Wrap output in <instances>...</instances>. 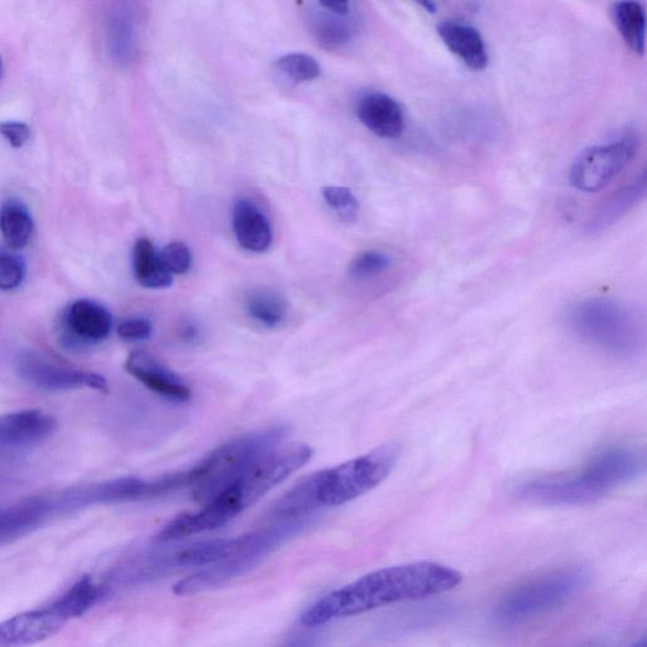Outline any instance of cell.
<instances>
[{
	"label": "cell",
	"mask_w": 647,
	"mask_h": 647,
	"mask_svg": "<svg viewBox=\"0 0 647 647\" xmlns=\"http://www.w3.org/2000/svg\"><path fill=\"white\" fill-rule=\"evenodd\" d=\"M35 223L27 206L17 199H8L0 206V232L12 251L30 243Z\"/></svg>",
	"instance_id": "obj_24"
},
{
	"label": "cell",
	"mask_w": 647,
	"mask_h": 647,
	"mask_svg": "<svg viewBox=\"0 0 647 647\" xmlns=\"http://www.w3.org/2000/svg\"><path fill=\"white\" fill-rule=\"evenodd\" d=\"M276 69L285 78L294 83H308L318 79L321 74L319 62L313 56L305 54H289L276 61Z\"/></svg>",
	"instance_id": "obj_29"
},
{
	"label": "cell",
	"mask_w": 647,
	"mask_h": 647,
	"mask_svg": "<svg viewBox=\"0 0 647 647\" xmlns=\"http://www.w3.org/2000/svg\"><path fill=\"white\" fill-rule=\"evenodd\" d=\"M57 429L54 416L42 410H23L0 416V445L28 447L50 438Z\"/></svg>",
	"instance_id": "obj_15"
},
{
	"label": "cell",
	"mask_w": 647,
	"mask_h": 647,
	"mask_svg": "<svg viewBox=\"0 0 647 647\" xmlns=\"http://www.w3.org/2000/svg\"><path fill=\"white\" fill-rule=\"evenodd\" d=\"M308 444L277 445L258 459L233 486L214 500H218L234 517L251 507L279 486L292 473L299 471L313 457Z\"/></svg>",
	"instance_id": "obj_7"
},
{
	"label": "cell",
	"mask_w": 647,
	"mask_h": 647,
	"mask_svg": "<svg viewBox=\"0 0 647 647\" xmlns=\"http://www.w3.org/2000/svg\"><path fill=\"white\" fill-rule=\"evenodd\" d=\"M647 189V175L646 172H641L634 180L621 189H618L612 195L603 201L598 206L596 212L592 214L591 219L587 224V232L589 234H601L605 232L612 225H615L618 220H621L634 206L640 203L645 198Z\"/></svg>",
	"instance_id": "obj_17"
},
{
	"label": "cell",
	"mask_w": 647,
	"mask_h": 647,
	"mask_svg": "<svg viewBox=\"0 0 647 647\" xmlns=\"http://www.w3.org/2000/svg\"><path fill=\"white\" fill-rule=\"evenodd\" d=\"M392 265L390 256L378 251L359 253L349 265V273L354 279L368 280L385 273Z\"/></svg>",
	"instance_id": "obj_32"
},
{
	"label": "cell",
	"mask_w": 647,
	"mask_h": 647,
	"mask_svg": "<svg viewBox=\"0 0 647 647\" xmlns=\"http://www.w3.org/2000/svg\"><path fill=\"white\" fill-rule=\"evenodd\" d=\"M248 314L268 328H276L285 320L287 303L285 297L271 289H256L246 299Z\"/></svg>",
	"instance_id": "obj_27"
},
{
	"label": "cell",
	"mask_w": 647,
	"mask_h": 647,
	"mask_svg": "<svg viewBox=\"0 0 647 647\" xmlns=\"http://www.w3.org/2000/svg\"><path fill=\"white\" fill-rule=\"evenodd\" d=\"M319 4L325 11L339 14V16H347L351 0H319Z\"/></svg>",
	"instance_id": "obj_37"
},
{
	"label": "cell",
	"mask_w": 647,
	"mask_h": 647,
	"mask_svg": "<svg viewBox=\"0 0 647 647\" xmlns=\"http://www.w3.org/2000/svg\"><path fill=\"white\" fill-rule=\"evenodd\" d=\"M117 333L124 340H145L151 337L152 325L146 319H128L119 324Z\"/></svg>",
	"instance_id": "obj_35"
},
{
	"label": "cell",
	"mask_w": 647,
	"mask_h": 647,
	"mask_svg": "<svg viewBox=\"0 0 647 647\" xmlns=\"http://www.w3.org/2000/svg\"><path fill=\"white\" fill-rule=\"evenodd\" d=\"M357 114L363 126L378 137L394 140L404 132V110L390 95L367 94L359 100Z\"/></svg>",
	"instance_id": "obj_16"
},
{
	"label": "cell",
	"mask_w": 647,
	"mask_h": 647,
	"mask_svg": "<svg viewBox=\"0 0 647 647\" xmlns=\"http://www.w3.org/2000/svg\"><path fill=\"white\" fill-rule=\"evenodd\" d=\"M133 271L138 284L146 289H167L172 285V275L162 265L150 239L141 238L134 244Z\"/></svg>",
	"instance_id": "obj_23"
},
{
	"label": "cell",
	"mask_w": 647,
	"mask_h": 647,
	"mask_svg": "<svg viewBox=\"0 0 647 647\" xmlns=\"http://www.w3.org/2000/svg\"><path fill=\"white\" fill-rule=\"evenodd\" d=\"M193 481V471L169 474V476L145 481L136 477H123L110 479V481L95 484L81 492L70 496L71 502L76 505H90V503H117L126 501L146 500L167 495V493L190 487Z\"/></svg>",
	"instance_id": "obj_9"
},
{
	"label": "cell",
	"mask_w": 647,
	"mask_h": 647,
	"mask_svg": "<svg viewBox=\"0 0 647 647\" xmlns=\"http://www.w3.org/2000/svg\"><path fill=\"white\" fill-rule=\"evenodd\" d=\"M0 134L13 148H21L30 140L31 129L23 122H2Z\"/></svg>",
	"instance_id": "obj_36"
},
{
	"label": "cell",
	"mask_w": 647,
	"mask_h": 647,
	"mask_svg": "<svg viewBox=\"0 0 647 647\" xmlns=\"http://www.w3.org/2000/svg\"><path fill=\"white\" fill-rule=\"evenodd\" d=\"M131 18L124 12L115 14L110 23V50L118 62H126L131 56L133 45Z\"/></svg>",
	"instance_id": "obj_30"
},
{
	"label": "cell",
	"mask_w": 647,
	"mask_h": 647,
	"mask_svg": "<svg viewBox=\"0 0 647 647\" xmlns=\"http://www.w3.org/2000/svg\"><path fill=\"white\" fill-rule=\"evenodd\" d=\"M69 622L54 606L27 611L0 623V646H28L45 641Z\"/></svg>",
	"instance_id": "obj_12"
},
{
	"label": "cell",
	"mask_w": 647,
	"mask_h": 647,
	"mask_svg": "<svg viewBox=\"0 0 647 647\" xmlns=\"http://www.w3.org/2000/svg\"><path fill=\"white\" fill-rule=\"evenodd\" d=\"M400 454L399 444H383L361 457L314 474L316 501L324 506H342L366 495L390 476Z\"/></svg>",
	"instance_id": "obj_6"
},
{
	"label": "cell",
	"mask_w": 647,
	"mask_h": 647,
	"mask_svg": "<svg viewBox=\"0 0 647 647\" xmlns=\"http://www.w3.org/2000/svg\"><path fill=\"white\" fill-rule=\"evenodd\" d=\"M323 196L340 220L347 224L356 222L359 215V203L351 190L344 186H327L323 190Z\"/></svg>",
	"instance_id": "obj_31"
},
{
	"label": "cell",
	"mask_w": 647,
	"mask_h": 647,
	"mask_svg": "<svg viewBox=\"0 0 647 647\" xmlns=\"http://www.w3.org/2000/svg\"><path fill=\"white\" fill-rule=\"evenodd\" d=\"M17 373L28 385L45 391H69L88 387L108 392V382L98 373L60 366L35 353L22 354L17 361Z\"/></svg>",
	"instance_id": "obj_11"
},
{
	"label": "cell",
	"mask_w": 647,
	"mask_h": 647,
	"mask_svg": "<svg viewBox=\"0 0 647 647\" xmlns=\"http://www.w3.org/2000/svg\"><path fill=\"white\" fill-rule=\"evenodd\" d=\"M100 596V588L93 579L83 577L67 591L64 596L57 599L52 606L66 618L67 621L80 618L91 610Z\"/></svg>",
	"instance_id": "obj_28"
},
{
	"label": "cell",
	"mask_w": 647,
	"mask_h": 647,
	"mask_svg": "<svg viewBox=\"0 0 647 647\" xmlns=\"http://www.w3.org/2000/svg\"><path fill=\"white\" fill-rule=\"evenodd\" d=\"M126 369L129 375L166 399L186 402L193 396L190 387L150 353L136 351L129 354Z\"/></svg>",
	"instance_id": "obj_14"
},
{
	"label": "cell",
	"mask_w": 647,
	"mask_h": 647,
	"mask_svg": "<svg viewBox=\"0 0 647 647\" xmlns=\"http://www.w3.org/2000/svg\"><path fill=\"white\" fill-rule=\"evenodd\" d=\"M3 74V59L2 56H0V78H2Z\"/></svg>",
	"instance_id": "obj_40"
},
{
	"label": "cell",
	"mask_w": 647,
	"mask_h": 647,
	"mask_svg": "<svg viewBox=\"0 0 647 647\" xmlns=\"http://www.w3.org/2000/svg\"><path fill=\"white\" fill-rule=\"evenodd\" d=\"M196 334H198V332H196V329L191 327V325L182 329V337L186 340H193L196 337Z\"/></svg>",
	"instance_id": "obj_39"
},
{
	"label": "cell",
	"mask_w": 647,
	"mask_h": 647,
	"mask_svg": "<svg viewBox=\"0 0 647 647\" xmlns=\"http://www.w3.org/2000/svg\"><path fill=\"white\" fill-rule=\"evenodd\" d=\"M588 578V570L582 565L551 570L508 593L496 607V620L515 625L554 611L582 592Z\"/></svg>",
	"instance_id": "obj_5"
},
{
	"label": "cell",
	"mask_w": 647,
	"mask_h": 647,
	"mask_svg": "<svg viewBox=\"0 0 647 647\" xmlns=\"http://www.w3.org/2000/svg\"><path fill=\"white\" fill-rule=\"evenodd\" d=\"M51 503L43 497L26 498L0 510V544L22 538L43 524Z\"/></svg>",
	"instance_id": "obj_19"
},
{
	"label": "cell",
	"mask_w": 647,
	"mask_h": 647,
	"mask_svg": "<svg viewBox=\"0 0 647 647\" xmlns=\"http://www.w3.org/2000/svg\"><path fill=\"white\" fill-rule=\"evenodd\" d=\"M415 2L418 3L424 11L431 14L436 13V9H438V7H436L435 0H415Z\"/></svg>",
	"instance_id": "obj_38"
},
{
	"label": "cell",
	"mask_w": 647,
	"mask_h": 647,
	"mask_svg": "<svg viewBox=\"0 0 647 647\" xmlns=\"http://www.w3.org/2000/svg\"><path fill=\"white\" fill-rule=\"evenodd\" d=\"M438 33L448 49L472 70L487 69L490 56L486 43L476 28L460 22L445 21L438 26Z\"/></svg>",
	"instance_id": "obj_20"
},
{
	"label": "cell",
	"mask_w": 647,
	"mask_h": 647,
	"mask_svg": "<svg viewBox=\"0 0 647 647\" xmlns=\"http://www.w3.org/2000/svg\"><path fill=\"white\" fill-rule=\"evenodd\" d=\"M289 433L284 425L272 426L230 440L214 450L193 468V498L205 505L228 490L249 468L271 449L282 443Z\"/></svg>",
	"instance_id": "obj_4"
},
{
	"label": "cell",
	"mask_w": 647,
	"mask_h": 647,
	"mask_svg": "<svg viewBox=\"0 0 647 647\" xmlns=\"http://www.w3.org/2000/svg\"><path fill=\"white\" fill-rule=\"evenodd\" d=\"M644 457L635 449L611 447L597 453L573 476L541 479L521 487L520 497L543 506H581L596 502L644 472Z\"/></svg>",
	"instance_id": "obj_2"
},
{
	"label": "cell",
	"mask_w": 647,
	"mask_h": 647,
	"mask_svg": "<svg viewBox=\"0 0 647 647\" xmlns=\"http://www.w3.org/2000/svg\"><path fill=\"white\" fill-rule=\"evenodd\" d=\"M281 531V529H277L257 533L253 543L248 545L241 553L234 554L233 557L224 559L222 562L210 564V568L175 584L174 592L179 596L203 592L206 589L222 586V584L229 582L230 579L248 572L249 569L260 562L263 555L267 554L268 549L279 540Z\"/></svg>",
	"instance_id": "obj_10"
},
{
	"label": "cell",
	"mask_w": 647,
	"mask_h": 647,
	"mask_svg": "<svg viewBox=\"0 0 647 647\" xmlns=\"http://www.w3.org/2000/svg\"><path fill=\"white\" fill-rule=\"evenodd\" d=\"M310 28L316 41L328 50L345 45L357 32L356 23L348 17V14L339 16L332 12L315 13L310 19Z\"/></svg>",
	"instance_id": "obj_25"
},
{
	"label": "cell",
	"mask_w": 647,
	"mask_h": 647,
	"mask_svg": "<svg viewBox=\"0 0 647 647\" xmlns=\"http://www.w3.org/2000/svg\"><path fill=\"white\" fill-rule=\"evenodd\" d=\"M65 342L70 347H88L109 337L113 319L104 306L88 299L74 301L64 316Z\"/></svg>",
	"instance_id": "obj_13"
},
{
	"label": "cell",
	"mask_w": 647,
	"mask_h": 647,
	"mask_svg": "<svg viewBox=\"0 0 647 647\" xmlns=\"http://www.w3.org/2000/svg\"><path fill=\"white\" fill-rule=\"evenodd\" d=\"M618 31L636 54H644L646 17L644 8L636 0H620L613 8Z\"/></svg>",
	"instance_id": "obj_26"
},
{
	"label": "cell",
	"mask_w": 647,
	"mask_h": 647,
	"mask_svg": "<svg viewBox=\"0 0 647 647\" xmlns=\"http://www.w3.org/2000/svg\"><path fill=\"white\" fill-rule=\"evenodd\" d=\"M462 581L458 570L435 562L383 568L320 599L301 616V625L321 626L394 603L439 596L453 591Z\"/></svg>",
	"instance_id": "obj_1"
},
{
	"label": "cell",
	"mask_w": 647,
	"mask_h": 647,
	"mask_svg": "<svg viewBox=\"0 0 647 647\" xmlns=\"http://www.w3.org/2000/svg\"><path fill=\"white\" fill-rule=\"evenodd\" d=\"M160 254L162 265L171 275H184L193 265V254L182 242H171L162 248Z\"/></svg>",
	"instance_id": "obj_34"
},
{
	"label": "cell",
	"mask_w": 647,
	"mask_h": 647,
	"mask_svg": "<svg viewBox=\"0 0 647 647\" xmlns=\"http://www.w3.org/2000/svg\"><path fill=\"white\" fill-rule=\"evenodd\" d=\"M232 520L217 503L209 502L198 512L176 517L156 536V543H172L188 536L219 529Z\"/></svg>",
	"instance_id": "obj_21"
},
{
	"label": "cell",
	"mask_w": 647,
	"mask_h": 647,
	"mask_svg": "<svg viewBox=\"0 0 647 647\" xmlns=\"http://www.w3.org/2000/svg\"><path fill=\"white\" fill-rule=\"evenodd\" d=\"M639 148L640 138L634 132H625L605 145L587 148L570 167V185L582 193H598L634 161Z\"/></svg>",
	"instance_id": "obj_8"
},
{
	"label": "cell",
	"mask_w": 647,
	"mask_h": 647,
	"mask_svg": "<svg viewBox=\"0 0 647 647\" xmlns=\"http://www.w3.org/2000/svg\"><path fill=\"white\" fill-rule=\"evenodd\" d=\"M26 263L17 253L0 251V290L13 291L23 284Z\"/></svg>",
	"instance_id": "obj_33"
},
{
	"label": "cell",
	"mask_w": 647,
	"mask_h": 647,
	"mask_svg": "<svg viewBox=\"0 0 647 647\" xmlns=\"http://www.w3.org/2000/svg\"><path fill=\"white\" fill-rule=\"evenodd\" d=\"M256 533L239 536L236 539H215L190 545L179 551L172 559V564L180 567H205L241 553L256 539Z\"/></svg>",
	"instance_id": "obj_22"
},
{
	"label": "cell",
	"mask_w": 647,
	"mask_h": 647,
	"mask_svg": "<svg viewBox=\"0 0 647 647\" xmlns=\"http://www.w3.org/2000/svg\"><path fill=\"white\" fill-rule=\"evenodd\" d=\"M233 229L239 244L249 252L263 253L270 249L273 232L262 210L249 200H239L233 209Z\"/></svg>",
	"instance_id": "obj_18"
},
{
	"label": "cell",
	"mask_w": 647,
	"mask_h": 647,
	"mask_svg": "<svg viewBox=\"0 0 647 647\" xmlns=\"http://www.w3.org/2000/svg\"><path fill=\"white\" fill-rule=\"evenodd\" d=\"M570 333L612 356H635L644 342V329L634 311L610 299H587L570 306L565 314Z\"/></svg>",
	"instance_id": "obj_3"
}]
</instances>
